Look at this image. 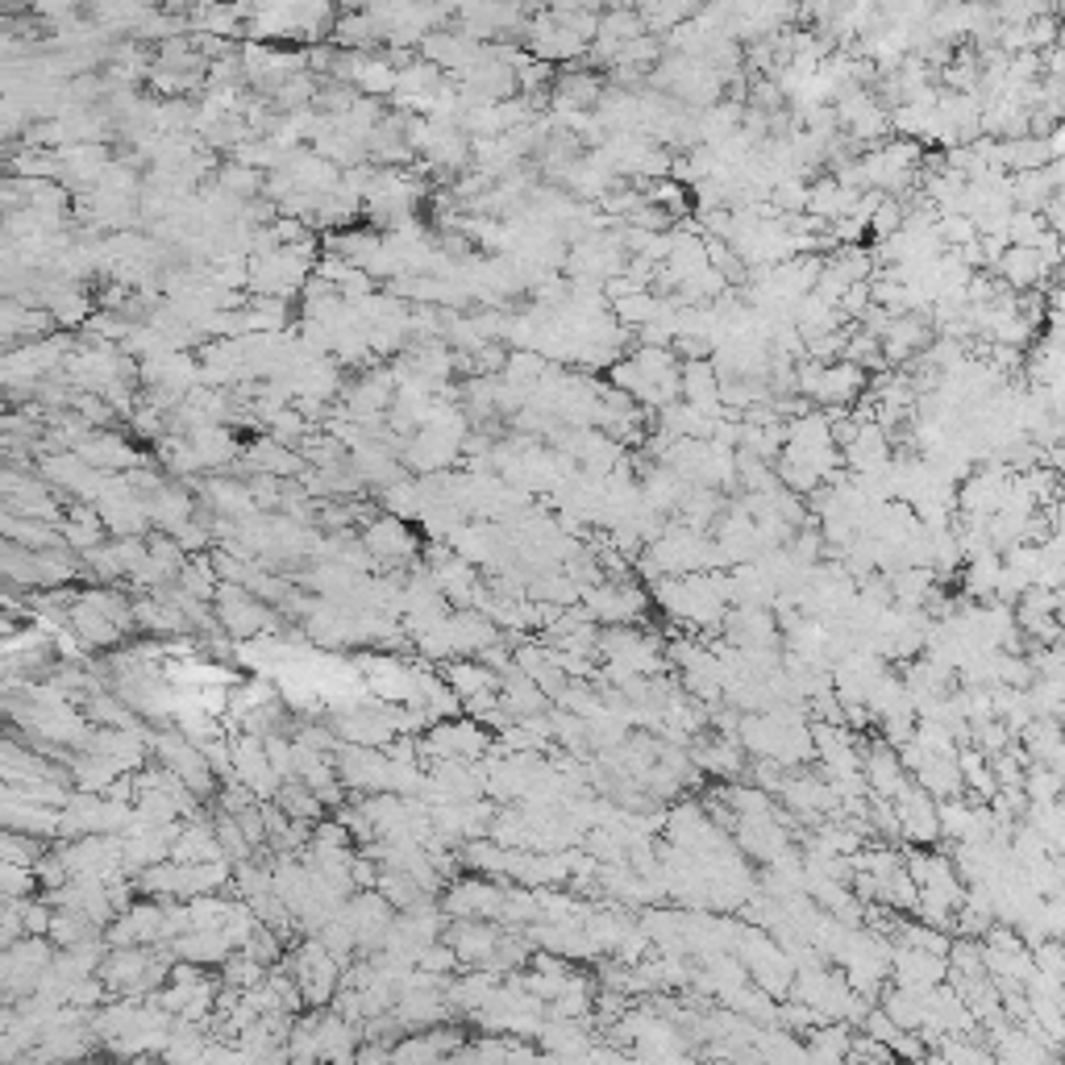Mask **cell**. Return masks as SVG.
I'll return each mask as SVG.
<instances>
[{"instance_id": "cell-2", "label": "cell", "mask_w": 1065, "mask_h": 1065, "mask_svg": "<svg viewBox=\"0 0 1065 1065\" xmlns=\"http://www.w3.org/2000/svg\"><path fill=\"white\" fill-rule=\"evenodd\" d=\"M213 612H217L225 633L238 637V641H246V637H275L280 633L275 612H271L254 591L233 587V583H221V591H217V599H213Z\"/></svg>"}, {"instance_id": "cell-4", "label": "cell", "mask_w": 1065, "mask_h": 1065, "mask_svg": "<svg viewBox=\"0 0 1065 1065\" xmlns=\"http://www.w3.org/2000/svg\"><path fill=\"white\" fill-rule=\"evenodd\" d=\"M583 608H587V617L591 620H608L612 629L617 624H629V620H637L641 612H645V591L637 587V583H629V579H604V583H596V587H587L583 591Z\"/></svg>"}, {"instance_id": "cell-10", "label": "cell", "mask_w": 1065, "mask_h": 1065, "mask_svg": "<svg viewBox=\"0 0 1065 1065\" xmlns=\"http://www.w3.org/2000/svg\"><path fill=\"white\" fill-rule=\"evenodd\" d=\"M75 454H79L93 470H105V475H130L133 467H142L138 449H133L121 433H109V430L105 433L96 430L84 446L75 449Z\"/></svg>"}, {"instance_id": "cell-17", "label": "cell", "mask_w": 1065, "mask_h": 1065, "mask_svg": "<svg viewBox=\"0 0 1065 1065\" xmlns=\"http://www.w3.org/2000/svg\"><path fill=\"white\" fill-rule=\"evenodd\" d=\"M180 587H184L192 599H200V604H213L217 599V591H221V575H217V566H213V558H187L184 575H180Z\"/></svg>"}, {"instance_id": "cell-19", "label": "cell", "mask_w": 1065, "mask_h": 1065, "mask_svg": "<svg viewBox=\"0 0 1065 1065\" xmlns=\"http://www.w3.org/2000/svg\"><path fill=\"white\" fill-rule=\"evenodd\" d=\"M217 184H221L229 196H238V200L250 205L262 187H267V175H262V171L242 167V163H225V167H217Z\"/></svg>"}, {"instance_id": "cell-11", "label": "cell", "mask_w": 1065, "mask_h": 1065, "mask_svg": "<svg viewBox=\"0 0 1065 1065\" xmlns=\"http://www.w3.org/2000/svg\"><path fill=\"white\" fill-rule=\"evenodd\" d=\"M995 275L1008 283L1011 292H1032V287H1041L1048 280V267L1029 246H1011L1008 254H1003V262L995 267Z\"/></svg>"}, {"instance_id": "cell-22", "label": "cell", "mask_w": 1065, "mask_h": 1065, "mask_svg": "<svg viewBox=\"0 0 1065 1065\" xmlns=\"http://www.w3.org/2000/svg\"><path fill=\"white\" fill-rule=\"evenodd\" d=\"M866 1036L891 1048V1045H895V1036H899V1024L882 1008H874V1011H866Z\"/></svg>"}, {"instance_id": "cell-24", "label": "cell", "mask_w": 1065, "mask_h": 1065, "mask_svg": "<svg viewBox=\"0 0 1065 1065\" xmlns=\"http://www.w3.org/2000/svg\"><path fill=\"white\" fill-rule=\"evenodd\" d=\"M388 1057H392V1053H388L383 1045H371V1048H362V1053H358L355 1065H383Z\"/></svg>"}, {"instance_id": "cell-9", "label": "cell", "mask_w": 1065, "mask_h": 1065, "mask_svg": "<svg viewBox=\"0 0 1065 1065\" xmlns=\"http://www.w3.org/2000/svg\"><path fill=\"white\" fill-rule=\"evenodd\" d=\"M146 508H150V521H154V529L159 533H167V537H175L184 524H192L196 521V500H192V491H187L180 479H167V483L159 487L154 496L146 500Z\"/></svg>"}, {"instance_id": "cell-23", "label": "cell", "mask_w": 1065, "mask_h": 1065, "mask_svg": "<svg viewBox=\"0 0 1065 1065\" xmlns=\"http://www.w3.org/2000/svg\"><path fill=\"white\" fill-rule=\"evenodd\" d=\"M416 966H421L425 974H433V978H442V974H449L454 966H458V954H454L449 945H437V949L430 945L425 954L416 957Z\"/></svg>"}, {"instance_id": "cell-20", "label": "cell", "mask_w": 1065, "mask_h": 1065, "mask_svg": "<svg viewBox=\"0 0 1065 1065\" xmlns=\"http://www.w3.org/2000/svg\"><path fill=\"white\" fill-rule=\"evenodd\" d=\"M21 920H25V936H51L55 908H51L46 899H25V903H21Z\"/></svg>"}, {"instance_id": "cell-3", "label": "cell", "mask_w": 1065, "mask_h": 1065, "mask_svg": "<svg viewBox=\"0 0 1065 1065\" xmlns=\"http://www.w3.org/2000/svg\"><path fill=\"white\" fill-rule=\"evenodd\" d=\"M0 491H4V512H13V517L42 521V524H58L67 517V500L46 479H37V475L4 470L0 475Z\"/></svg>"}, {"instance_id": "cell-21", "label": "cell", "mask_w": 1065, "mask_h": 1065, "mask_svg": "<svg viewBox=\"0 0 1065 1065\" xmlns=\"http://www.w3.org/2000/svg\"><path fill=\"white\" fill-rule=\"evenodd\" d=\"M34 887H42V882H37V874L30 870V866H13V861H4V899L34 895Z\"/></svg>"}, {"instance_id": "cell-16", "label": "cell", "mask_w": 1065, "mask_h": 1065, "mask_svg": "<svg viewBox=\"0 0 1065 1065\" xmlns=\"http://www.w3.org/2000/svg\"><path fill=\"white\" fill-rule=\"evenodd\" d=\"M275 807H280L283 816H292V821H304L313 824L320 821V812H325V804L317 800V791L313 786H304L296 779V783H283L280 795H275Z\"/></svg>"}, {"instance_id": "cell-14", "label": "cell", "mask_w": 1065, "mask_h": 1065, "mask_svg": "<svg viewBox=\"0 0 1065 1065\" xmlns=\"http://www.w3.org/2000/svg\"><path fill=\"white\" fill-rule=\"evenodd\" d=\"M187 442H192V449H196V458L205 463V470H221V467H229L233 458H242L238 437L225 430V425H205V430L187 433Z\"/></svg>"}, {"instance_id": "cell-6", "label": "cell", "mask_w": 1065, "mask_h": 1065, "mask_svg": "<svg viewBox=\"0 0 1065 1065\" xmlns=\"http://www.w3.org/2000/svg\"><path fill=\"white\" fill-rule=\"evenodd\" d=\"M504 891L487 879H458L446 891L449 920H500L504 916Z\"/></svg>"}, {"instance_id": "cell-5", "label": "cell", "mask_w": 1065, "mask_h": 1065, "mask_svg": "<svg viewBox=\"0 0 1065 1065\" xmlns=\"http://www.w3.org/2000/svg\"><path fill=\"white\" fill-rule=\"evenodd\" d=\"M358 542L367 545V554H371L379 566H400V562L416 558V533L409 529V521L388 517V512H379L374 521L362 524Z\"/></svg>"}, {"instance_id": "cell-12", "label": "cell", "mask_w": 1065, "mask_h": 1065, "mask_svg": "<svg viewBox=\"0 0 1065 1065\" xmlns=\"http://www.w3.org/2000/svg\"><path fill=\"white\" fill-rule=\"evenodd\" d=\"M446 687L463 704H470V699H479V695H491L500 692V674L491 671V666H479V662H446Z\"/></svg>"}, {"instance_id": "cell-8", "label": "cell", "mask_w": 1065, "mask_h": 1065, "mask_svg": "<svg viewBox=\"0 0 1065 1065\" xmlns=\"http://www.w3.org/2000/svg\"><path fill=\"white\" fill-rule=\"evenodd\" d=\"M899 833L916 845H933L941 837V804H936L928 791H920L916 783L908 786L895 800Z\"/></svg>"}, {"instance_id": "cell-15", "label": "cell", "mask_w": 1065, "mask_h": 1065, "mask_svg": "<svg viewBox=\"0 0 1065 1065\" xmlns=\"http://www.w3.org/2000/svg\"><path fill=\"white\" fill-rule=\"evenodd\" d=\"M0 529H4V542L25 545V550H34V554L63 545V537H58V524L25 521V517H13V512H4V517H0Z\"/></svg>"}, {"instance_id": "cell-7", "label": "cell", "mask_w": 1065, "mask_h": 1065, "mask_svg": "<svg viewBox=\"0 0 1065 1065\" xmlns=\"http://www.w3.org/2000/svg\"><path fill=\"white\" fill-rule=\"evenodd\" d=\"M891 974H895V987H903V991H936L941 982H949V957L899 945L891 954Z\"/></svg>"}, {"instance_id": "cell-18", "label": "cell", "mask_w": 1065, "mask_h": 1065, "mask_svg": "<svg viewBox=\"0 0 1065 1065\" xmlns=\"http://www.w3.org/2000/svg\"><path fill=\"white\" fill-rule=\"evenodd\" d=\"M1062 791H1065V779L1057 774V770H1048V767H1041V762H1032L1029 774H1024V795H1029L1032 807L1057 804V800H1062Z\"/></svg>"}, {"instance_id": "cell-13", "label": "cell", "mask_w": 1065, "mask_h": 1065, "mask_svg": "<svg viewBox=\"0 0 1065 1065\" xmlns=\"http://www.w3.org/2000/svg\"><path fill=\"white\" fill-rule=\"evenodd\" d=\"M93 304L96 300L79 287V283H58L51 300H46V313L55 317L58 329H84L93 320Z\"/></svg>"}, {"instance_id": "cell-1", "label": "cell", "mask_w": 1065, "mask_h": 1065, "mask_svg": "<svg viewBox=\"0 0 1065 1065\" xmlns=\"http://www.w3.org/2000/svg\"><path fill=\"white\" fill-rule=\"evenodd\" d=\"M150 753L159 758V767L171 770L192 795H213L217 791V770L208 767V758L200 746H192L180 729L150 732Z\"/></svg>"}]
</instances>
